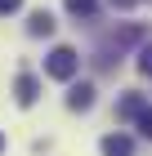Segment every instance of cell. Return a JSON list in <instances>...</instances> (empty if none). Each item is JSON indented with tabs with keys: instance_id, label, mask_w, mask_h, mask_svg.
<instances>
[{
	"instance_id": "1",
	"label": "cell",
	"mask_w": 152,
	"mask_h": 156,
	"mask_svg": "<svg viewBox=\"0 0 152 156\" xmlns=\"http://www.w3.org/2000/svg\"><path fill=\"white\" fill-rule=\"evenodd\" d=\"M76 72H81V58H76L72 45H58V49L45 58V76H54V80H72Z\"/></svg>"
},
{
	"instance_id": "2",
	"label": "cell",
	"mask_w": 152,
	"mask_h": 156,
	"mask_svg": "<svg viewBox=\"0 0 152 156\" xmlns=\"http://www.w3.org/2000/svg\"><path fill=\"white\" fill-rule=\"evenodd\" d=\"M13 98H18L23 107H32L36 98H40V80H36V76H18V80H13Z\"/></svg>"
},
{
	"instance_id": "3",
	"label": "cell",
	"mask_w": 152,
	"mask_h": 156,
	"mask_svg": "<svg viewBox=\"0 0 152 156\" xmlns=\"http://www.w3.org/2000/svg\"><path fill=\"white\" fill-rule=\"evenodd\" d=\"M67 107H72V112H90V107H94V85H85V80H81V85H72Z\"/></svg>"
},
{
	"instance_id": "4",
	"label": "cell",
	"mask_w": 152,
	"mask_h": 156,
	"mask_svg": "<svg viewBox=\"0 0 152 156\" xmlns=\"http://www.w3.org/2000/svg\"><path fill=\"white\" fill-rule=\"evenodd\" d=\"M103 156H134V143L125 134H107L103 138Z\"/></svg>"
},
{
	"instance_id": "5",
	"label": "cell",
	"mask_w": 152,
	"mask_h": 156,
	"mask_svg": "<svg viewBox=\"0 0 152 156\" xmlns=\"http://www.w3.org/2000/svg\"><path fill=\"white\" fill-rule=\"evenodd\" d=\"M143 107H148V103H143V94H125V98H121V107H117V116H121V120H134Z\"/></svg>"
},
{
	"instance_id": "6",
	"label": "cell",
	"mask_w": 152,
	"mask_h": 156,
	"mask_svg": "<svg viewBox=\"0 0 152 156\" xmlns=\"http://www.w3.org/2000/svg\"><path fill=\"white\" fill-rule=\"evenodd\" d=\"M27 31H32V36H49V31H54V18H49L45 9H36L32 18H27Z\"/></svg>"
},
{
	"instance_id": "7",
	"label": "cell",
	"mask_w": 152,
	"mask_h": 156,
	"mask_svg": "<svg viewBox=\"0 0 152 156\" xmlns=\"http://www.w3.org/2000/svg\"><path fill=\"white\" fill-rule=\"evenodd\" d=\"M67 5V13H76V18H90L94 9H98V0H63Z\"/></svg>"
},
{
	"instance_id": "8",
	"label": "cell",
	"mask_w": 152,
	"mask_h": 156,
	"mask_svg": "<svg viewBox=\"0 0 152 156\" xmlns=\"http://www.w3.org/2000/svg\"><path fill=\"white\" fill-rule=\"evenodd\" d=\"M134 120H139V134H143V138H152V107H143Z\"/></svg>"
},
{
	"instance_id": "9",
	"label": "cell",
	"mask_w": 152,
	"mask_h": 156,
	"mask_svg": "<svg viewBox=\"0 0 152 156\" xmlns=\"http://www.w3.org/2000/svg\"><path fill=\"white\" fill-rule=\"evenodd\" d=\"M139 72H143V76H152V45H143V49H139Z\"/></svg>"
},
{
	"instance_id": "10",
	"label": "cell",
	"mask_w": 152,
	"mask_h": 156,
	"mask_svg": "<svg viewBox=\"0 0 152 156\" xmlns=\"http://www.w3.org/2000/svg\"><path fill=\"white\" fill-rule=\"evenodd\" d=\"M13 9H23V0H0V13H13Z\"/></svg>"
},
{
	"instance_id": "11",
	"label": "cell",
	"mask_w": 152,
	"mask_h": 156,
	"mask_svg": "<svg viewBox=\"0 0 152 156\" xmlns=\"http://www.w3.org/2000/svg\"><path fill=\"white\" fill-rule=\"evenodd\" d=\"M139 0H112V9H134Z\"/></svg>"
},
{
	"instance_id": "12",
	"label": "cell",
	"mask_w": 152,
	"mask_h": 156,
	"mask_svg": "<svg viewBox=\"0 0 152 156\" xmlns=\"http://www.w3.org/2000/svg\"><path fill=\"white\" fill-rule=\"evenodd\" d=\"M0 152H5V134H0Z\"/></svg>"
}]
</instances>
